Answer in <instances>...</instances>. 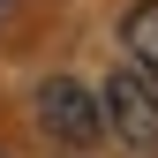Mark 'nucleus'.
Segmentation results:
<instances>
[{
  "mask_svg": "<svg viewBox=\"0 0 158 158\" xmlns=\"http://www.w3.org/2000/svg\"><path fill=\"white\" fill-rule=\"evenodd\" d=\"M98 98H106V128L121 135L128 151H143V158H151V151H158V83L128 60V68H113V75H106V90H98Z\"/></svg>",
  "mask_w": 158,
  "mask_h": 158,
  "instance_id": "obj_1",
  "label": "nucleus"
},
{
  "mask_svg": "<svg viewBox=\"0 0 158 158\" xmlns=\"http://www.w3.org/2000/svg\"><path fill=\"white\" fill-rule=\"evenodd\" d=\"M38 121H45V135H60V143H98L106 135V98L83 75H53L38 90Z\"/></svg>",
  "mask_w": 158,
  "mask_h": 158,
  "instance_id": "obj_2",
  "label": "nucleus"
},
{
  "mask_svg": "<svg viewBox=\"0 0 158 158\" xmlns=\"http://www.w3.org/2000/svg\"><path fill=\"white\" fill-rule=\"evenodd\" d=\"M121 45H128V60L158 83V0H135V8L121 15Z\"/></svg>",
  "mask_w": 158,
  "mask_h": 158,
  "instance_id": "obj_3",
  "label": "nucleus"
}]
</instances>
